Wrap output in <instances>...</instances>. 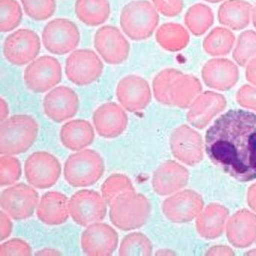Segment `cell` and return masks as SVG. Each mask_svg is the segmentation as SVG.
Instances as JSON below:
<instances>
[{
	"instance_id": "cell-1",
	"label": "cell",
	"mask_w": 256,
	"mask_h": 256,
	"mask_svg": "<svg viewBox=\"0 0 256 256\" xmlns=\"http://www.w3.org/2000/svg\"><path fill=\"white\" fill-rule=\"evenodd\" d=\"M206 151L214 164L240 182L256 178V114L232 110L207 130Z\"/></svg>"
},
{
	"instance_id": "cell-2",
	"label": "cell",
	"mask_w": 256,
	"mask_h": 256,
	"mask_svg": "<svg viewBox=\"0 0 256 256\" xmlns=\"http://www.w3.org/2000/svg\"><path fill=\"white\" fill-rule=\"evenodd\" d=\"M38 132L36 120L28 115H15L1 122L0 153L16 156L28 151Z\"/></svg>"
},
{
	"instance_id": "cell-3",
	"label": "cell",
	"mask_w": 256,
	"mask_h": 256,
	"mask_svg": "<svg viewBox=\"0 0 256 256\" xmlns=\"http://www.w3.org/2000/svg\"><path fill=\"white\" fill-rule=\"evenodd\" d=\"M151 206L143 194L128 192L120 194L110 204L112 224L122 231L138 230L146 223Z\"/></svg>"
},
{
	"instance_id": "cell-4",
	"label": "cell",
	"mask_w": 256,
	"mask_h": 256,
	"mask_svg": "<svg viewBox=\"0 0 256 256\" xmlns=\"http://www.w3.org/2000/svg\"><path fill=\"white\" fill-rule=\"evenodd\" d=\"M105 172L104 158L95 150H82L68 156L64 166L66 181L71 186L82 188L95 185Z\"/></svg>"
},
{
	"instance_id": "cell-5",
	"label": "cell",
	"mask_w": 256,
	"mask_h": 256,
	"mask_svg": "<svg viewBox=\"0 0 256 256\" xmlns=\"http://www.w3.org/2000/svg\"><path fill=\"white\" fill-rule=\"evenodd\" d=\"M160 16L147 0H134L122 10L120 26L124 34L135 41L150 38L156 28Z\"/></svg>"
},
{
	"instance_id": "cell-6",
	"label": "cell",
	"mask_w": 256,
	"mask_h": 256,
	"mask_svg": "<svg viewBox=\"0 0 256 256\" xmlns=\"http://www.w3.org/2000/svg\"><path fill=\"white\" fill-rule=\"evenodd\" d=\"M24 172L30 186L38 190H47L56 184L62 167L58 158L51 153L36 152L26 160Z\"/></svg>"
},
{
	"instance_id": "cell-7",
	"label": "cell",
	"mask_w": 256,
	"mask_h": 256,
	"mask_svg": "<svg viewBox=\"0 0 256 256\" xmlns=\"http://www.w3.org/2000/svg\"><path fill=\"white\" fill-rule=\"evenodd\" d=\"M107 204L100 193L94 190H82L72 196L68 200V210L76 224L87 227L106 218Z\"/></svg>"
},
{
	"instance_id": "cell-8",
	"label": "cell",
	"mask_w": 256,
	"mask_h": 256,
	"mask_svg": "<svg viewBox=\"0 0 256 256\" xmlns=\"http://www.w3.org/2000/svg\"><path fill=\"white\" fill-rule=\"evenodd\" d=\"M42 40L44 47L50 54L65 55L78 46L80 41V31L71 20L55 18L44 27Z\"/></svg>"
},
{
	"instance_id": "cell-9",
	"label": "cell",
	"mask_w": 256,
	"mask_h": 256,
	"mask_svg": "<svg viewBox=\"0 0 256 256\" xmlns=\"http://www.w3.org/2000/svg\"><path fill=\"white\" fill-rule=\"evenodd\" d=\"M62 80V67L58 60L50 56L34 60L24 71V82L35 94H44L56 86Z\"/></svg>"
},
{
	"instance_id": "cell-10",
	"label": "cell",
	"mask_w": 256,
	"mask_h": 256,
	"mask_svg": "<svg viewBox=\"0 0 256 256\" xmlns=\"http://www.w3.org/2000/svg\"><path fill=\"white\" fill-rule=\"evenodd\" d=\"M67 78L78 86L96 81L104 72V64L94 50L81 48L72 52L66 62Z\"/></svg>"
},
{
	"instance_id": "cell-11",
	"label": "cell",
	"mask_w": 256,
	"mask_h": 256,
	"mask_svg": "<svg viewBox=\"0 0 256 256\" xmlns=\"http://www.w3.org/2000/svg\"><path fill=\"white\" fill-rule=\"evenodd\" d=\"M38 194L34 187L18 183L4 190L0 196L2 210L16 221L27 220L38 206Z\"/></svg>"
},
{
	"instance_id": "cell-12",
	"label": "cell",
	"mask_w": 256,
	"mask_h": 256,
	"mask_svg": "<svg viewBox=\"0 0 256 256\" xmlns=\"http://www.w3.org/2000/svg\"><path fill=\"white\" fill-rule=\"evenodd\" d=\"M41 50V42L36 32L28 28H21L6 38L4 54L12 65L22 66L32 62Z\"/></svg>"
},
{
	"instance_id": "cell-13",
	"label": "cell",
	"mask_w": 256,
	"mask_h": 256,
	"mask_svg": "<svg viewBox=\"0 0 256 256\" xmlns=\"http://www.w3.org/2000/svg\"><path fill=\"white\" fill-rule=\"evenodd\" d=\"M94 47L102 60L110 65L124 64L130 55V42L121 31L112 26H105L97 30Z\"/></svg>"
},
{
	"instance_id": "cell-14",
	"label": "cell",
	"mask_w": 256,
	"mask_h": 256,
	"mask_svg": "<svg viewBox=\"0 0 256 256\" xmlns=\"http://www.w3.org/2000/svg\"><path fill=\"white\" fill-rule=\"evenodd\" d=\"M118 244V233L106 223H92L82 234V250L86 256H112Z\"/></svg>"
},
{
	"instance_id": "cell-15",
	"label": "cell",
	"mask_w": 256,
	"mask_h": 256,
	"mask_svg": "<svg viewBox=\"0 0 256 256\" xmlns=\"http://www.w3.org/2000/svg\"><path fill=\"white\" fill-rule=\"evenodd\" d=\"M116 92L120 105L130 112L145 110L152 100L151 90L146 80L136 75L122 78Z\"/></svg>"
},
{
	"instance_id": "cell-16",
	"label": "cell",
	"mask_w": 256,
	"mask_h": 256,
	"mask_svg": "<svg viewBox=\"0 0 256 256\" xmlns=\"http://www.w3.org/2000/svg\"><path fill=\"white\" fill-rule=\"evenodd\" d=\"M78 95L70 87L60 86L48 92L44 100V110L50 120L61 124L78 112Z\"/></svg>"
},
{
	"instance_id": "cell-17",
	"label": "cell",
	"mask_w": 256,
	"mask_h": 256,
	"mask_svg": "<svg viewBox=\"0 0 256 256\" xmlns=\"http://www.w3.org/2000/svg\"><path fill=\"white\" fill-rule=\"evenodd\" d=\"M94 127L100 136L114 138L121 136L128 126V116L122 106L110 102L100 106L92 116Z\"/></svg>"
},
{
	"instance_id": "cell-18",
	"label": "cell",
	"mask_w": 256,
	"mask_h": 256,
	"mask_svg": "<svg viewBox=\"0 0 256 256\" xmlns=\"http://www.w3.org/2000/svg\"><path fill=\"white\" fill-rule=\"evenodd\" d=\"M36 216L40 222L48 226L64 224L70 216L68 197L60 192H47L38 202Z\"/></svg>"
},
{
	"instance_id": "cell-19",
	"label": "cell",
	"mask_w": 256,
	"mask_h": 256,
	"mask_svg": "<svg viewBox=\"0 0 256 256\" xmlns=\"http://www.w3.org/2000/svg\"><path fill=\"white\" fill-rule=\"evenodd\" d=\"M60 137L65 148L78 152L92 145L95 140V131L87 120H74L62 126Z\"/></svg>"
},
{
	"instance_id": "cell-20",
	"label": "cell",
	"mask_w": 256,
	"mask_h": 256,
	"mask_svg": "<svg viewBox=\"0 0 256 256\" xmlns=\"http://www.w3.org/2000/svg\"><path fill=\"white\" fill-rule=\"evenodd\" d=\"M252 6L244 0H228L218 10V20L233 30H242L250 24Z\"/></svg>"
},
{
	"instance_id": "cell-21",
	"label": "cell",
	"mask_w": 256,
	"mask_h": 256,
	"mask_svg": "<svg viewBox=\"0 0 256 256\" xmlns=\"http://www.w3.org/2000/svg\"><path fill=\"white\" fill-rule=\"evenodd\" d=\"M77 18L88 26H98L106 22L110 16L108 0H76Z\"/></svg>"
},
{
	"instance_id": "cell-22",
	"label": "cell",
	"mask_w": 256,
	"mask_h": 256,
	"mask_svg": "<svg viewBox=\"0 0 256 256\" xmlns=\"http://www.w3.org/2000/svg\"><path fill=\"white\" fill-rule=\"evenodd\" d=\"M188 34L180 24L168 22L163 24L156 32V41L163 48L176 51L187 42Z\"/></svg>"
},
{
	"instance_id": "cell-23",
	"label": "cell",
	"mask_w": 256,
	"mask_h": 256,
	"mask_svg": "<svg viewBox=\"0 0 256 256\" xmlns=\"http://www.w3.org/2000/svg\"><path fill=\"white\" fill-rule=\"evenodd\" d=\"M185 22L193 34H204L213 22V14L207 6L196 4L188 10L186 14Z\"/></svg>"
},
{
	"instance_id": "cell-24",
	"label": "cell",
	"mask_w": 256,
	"mask_h": 256,
	"mask_svg": "<svg viewBox=\"0 0 256 256\" xmlns=\"http://www.w3.org/2000/svg\"><path fill=\"white\" fill-rule=\"evenodd\" d=\"M102 196L110 206L116 198L128 192H136L131 180L122 173H115L108 177L101 186Z\"/></svg>"
},
{
	"instance_id": "cell-25",
	"label": "cell",
	"mask_w": 256,
	"mask_h": 256,
	"mask_svg": "<svg viewBox=\"0 0 256 256\" xmlns=\"http://www.w3.org/2000/svg\"><path fill=\"white\" fill-rule=\"evenodd\" d=\"M151 254V242L142 232L130 233L122 238L120 243V256H150Z\"/></svg>"
},
{
	"instance_id": "cell-26",
	"label": "cell",
	"mask_w": 256,
	"mask_h": 256,
	"mask_svg": "<svg viewBox=\"0 0 256 256\" xmlns=\"http://www.w3.org/2000/svg\"><path fill=\"white\" fill-rule=\"evenodd\" d=\"M22 11L16 0H0V30L11 32L22 22Z\"/></svg>"
},
{
	"instance_id": "cell-27",
	"label": "cell",
	"mask_w": 256,
	"mask_h": 256,
	"mask_svg": "<svg viewBox=\"0 0 256 256\" xmlns=\"http://www.w3.org/2000/svg\"><path fill=\"white\" fill-rule=\"evenodd\" d=\"M26 14L36 21H44L54 16L55 0H21Z\"/></svg>"
},
{
	"instance_id": "cell-28",
	"label": "cell",
	"mask_w": 256,
	"mask_h": 256,
	"mask_svg": "<svg viewBox=\"0 0 256 256\" xmlns=\"http://www.w3.org/2000/svg\"><path fill=\"white\" fill-rule=\"evenodd\" d=\"M22 176V166L14 156L2 155L0 158V185L10 186L16 182Z\"/></svg>"
},
{
	"instance_id": "cell-29",
	"label": "cell",
	"mask_w": 256,
	"mask_h": 256,
	"mask_svg": "<svg viewBox=\"0 0 256 256\" xmlns=\"http://www.w3.org/2000/svg\"><path fill=\"white\" fill-rule=\"evenodd\" d=\"M177 72L173 70H166L156 76L153 81V91L156 98L160 102L168 104V86L172 80L177 76Z\"/></svg>"
},
{
	"instance_id": "cell-30",
	"label": "cell",
	"mask_w": 256,
	"mask_h": 256,
	"mask_svg": "<svg viewBox=\"0 0 256 256\" xmlns=\"http://www.w3.org/2000/svg\"><path fill=\"white\" fill-rule=\"evenodd\" d=\"M0 254L1 256H31L32 248L25 240L18 238H12L1 244Z\"/></svg>"
},
{
	"instance_id": "cell-31",
	"label": "cell",
	"mask_w": 256,
	"mask_h": 256,
	"mask_svg": "<svg viewBox=\"0 0 256 256\" xmlns=\"http://www.w3.org/2000/svg\"><path fill=\"white\" fill-rule=\"evenodd\" d=\"M155 8L166 16L178 15L183 8L182 0H151Z\"/></svg>"
},
{
	"instance_id": "cell-32",
	"label": "cell",
	"mask_w": 256,
	"mask_h": 256,
	"mask_svg": "<svg viewBox=\"0 0 256 256\" xmlns=\"http://www.w3.org/2000/svg\"><path fill=\"white\" fill-rule=\"evenodd\" d=\"M1 217V232H0V240L1 241L6 240L10 236L12 231V222L11 217L4 211L0 212Z\"/></svg>"
},
{
	"instance_id": "cell-33",
	"label": "cell",
	"mask_w": 256,
	"mask_h": 256,
	"mask_svg": "<svg viewBox=\"0 0 256 256\" xmlns=\"http://www.w3.org/2000/svg\"><path fill=\"white\" fill-rule=\"evenodd\" d=\"M8 112H10V110H8V104L4 98H1V122L8 118Z\"/></svg>"
},
{
	"instance_id": "cell-34",
	"label": "cell",
	"mask_w": 256,
	"mask_h": 256,
	"mask_svg": "<svg viewBox=\"0 0 256 256\" xmlns=\"http://www.w3.org/2000/svg\"><path fill=\"white\" fill-rule=\"evenodd\" d=\"M58 254H60L58 250L50 248H44L36 253V256H58Z\"/></svg>"
},
{
	"instance_id": "cell-35",
	"label": "cell",
	"mask_w": 256,
	"mask_h": 256,
	"mask_svg": "<svg viewBox=\"0 0 256 256\" xmlns=\"http://www.w3.org/2000/svg\"><path fill=\"white\" fill-rule=\"evenodd\" d=\"M253 24H254V27H256V5L254 7V10H253Z\"/></svg>"
},
{
	"instance_id": "cell-36",
	"label": "cell",
	"mask_w": 256,
	"mask_h": 256,
	"mask_svg": "<svg viewBox=\"0 0 256 256\" xmlns=\"http://www.w3.org/2000/svg\"><path fill=\"white\" fill-rule=\"evenodd\" d=\"M206 1H207V2H213V4H214V2H221V1H222V0H206Z\"/></svg>"
}]
</instances>
